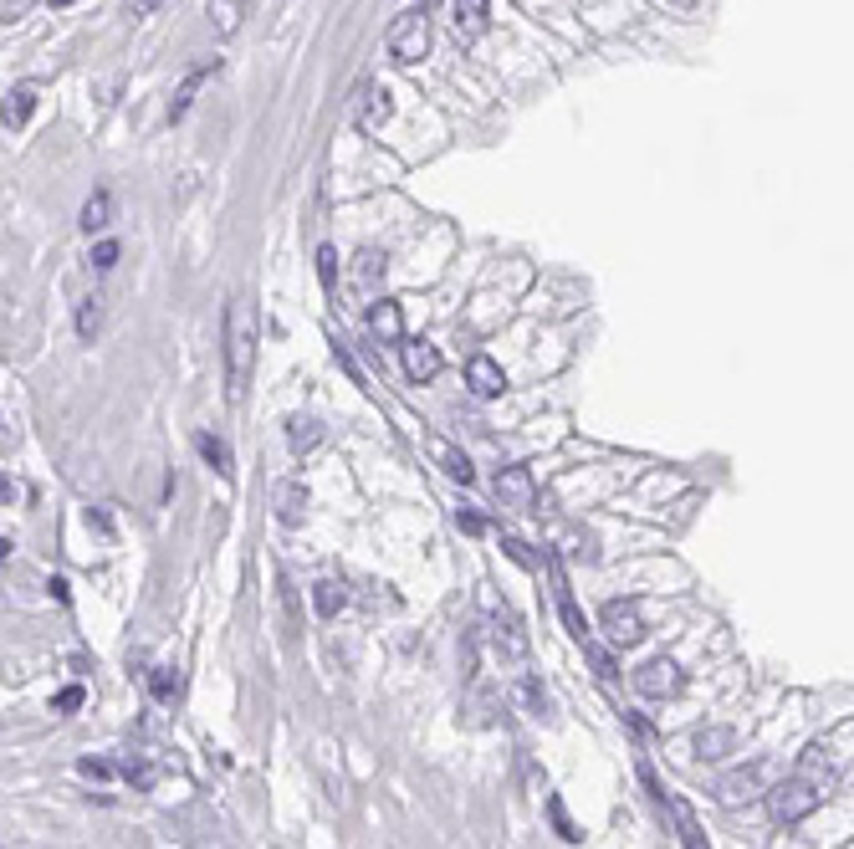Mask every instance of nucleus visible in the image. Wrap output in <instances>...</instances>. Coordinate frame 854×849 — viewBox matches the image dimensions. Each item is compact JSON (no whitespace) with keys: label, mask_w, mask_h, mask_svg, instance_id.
<instances>
[{"label":"nucleus","mask_w":854,"mask_h":849,"mask_svg":"<svg viewBox=\"0 0 854 849\" xmlns=\"http://www.w3.org/2000/svg\"><path fill=\"white\" fill-rule=\"evenodd\" d=\"M195 451H200L220 476H231V471H236V466H231V445L220 440V435H210V430H200V435H195Z\"/></svg>","instance_id":"2eb2a0df"},{"label":"nucleus","mask_w":854,"mask_h":849,"mask_svg":"<svg viewBox=\"0 0 854 849\" xmlns=\"http://www.w3.org/2000/svg\"><path fill=\"white\" fill-rule=\"evenodd\" d=\"M318 277H323V287H328V292L338 287V251H333V246H323V251H318Z\"/></svg>","instance_id":"cd10ccee"},{"label":"nucleus","mask_w":854,"mask_h":849,"mask_svg":"<svg viewBox=\"0 0 854 849\" xmlns=\"http://www.w3.org/2000/svg\"><path fill=\"white\" fill-rule=\"evenodd\" d=\"M118 266V241H98L93 246V272H113Z\"/></svg>","instance_id":"c756f323"},{"label":"nucleus","mask_w":854,"mask_h":849,"mask_svg":"<svg viewBox=\"0 0 854 849\" xmlns=\"http://www.w3.org/2000/svg\"><path fill=\"white\" fill-rule=\"evenodd\" d=\"M491 645H497L507 660H522L527 655V630H522V619L502 604V609H491Z\"/></svg>","instance_id":"423d86ee"},{"label":"nucleus","mask_w":854,"mask_h":849,"mask_svg":"<svg viewBox=\"0 0 854 849\" xmlns=\"http://www.w3.org/2000/svg\"><path fill=\"white\" fill-rule=\"evenodd\" d=\"M681 686H686V670L670 660V655H655V660H645L640 670H635V691L640 696H650V701H670V696H681Z\"/></svg>","instance_id":"20e7f679"},{"label":"nucleus","mask_w":854,"mask_h":849,"mask_svg":"<svg viewBox=\"0 0 854 849\" xmlns=\"http://www.w3.org/2000/svg\"><path fill=\"white\" fill-rule=\"evenodd\" d=\"M430 461L445 471V476H451V481H461V486H471L476 481V471H471V461L456 451V445L451 440H430Z\"/></svg>","instance_id":"9b49d317"},{"label":"nucleus","mask_w":854,"mask_h":849,"mask_svg":"<svg viewBox=\"0 0 854 849\" xmlns=\"http://www.w3.org/2000/svg\"><path fill=\"white\" fill-rule=\"evenodd\" d=\"M251 359H256V318H251L246 297H231V307H226V384H231V399L246 394Z\"/></svg>","instance_id":"f03ea898"},{"label":"nucleus","mask_w":854,"mask_h":849,"mask_svg":"<svg viewBox=\"0 0 854 849\" xmlns=\"http://www.w3.org/2000/svg\"><path fill=\"white\" fill-rule=\"evenodd\" d=\"M466 384H471V394H476V399H497V394L507 389V374H502V364H497V359L476 353V359L466 364Z\"/></svg>","instance_id":"6e6552de"},{"label":"nucleus","mask_w":854,"mask_h":849,"mask_svg":"<svg viewBox=\"0 0 854 849\" xmlns=\"http://www.w3.org/2000/svg\"><path fill=\"white\" fill-rule=\"evenodd\" d=\"M456 31L481 36L486 31V0H456Z\"/></svg>","instance_id":"a211bd4d"},{"label":"nucleus","mask_w":854,"mask_h":849,"mask_svg":"<svg viewBox=\"0 0 854 849\" xmlns=\"http://www.w3.org/2000/svg\"><path fill=\"white\" fill-rule=\"evenodd\" d=\"M497 497H502L507 507L527 512V507L537 502V486H532V471H527V466H507V471H497Z\"/></svg>","instance_id":"0eeeda50"},{"label":"nucleus","mask_w":854,"mask_h":849,"mask_svg":"<svg viewBox=\"0 0 854 849\" xmlns=\"http://www.w3.org/2000/svg\"><path fill=\"white\" fill-rule=\"evenodd\" d=\"M241 11H246V0H210V26L220 36H236L241 31Z\"/></svg>","instance_id":"dca6fc26"},{"label":"nucleus","mask_w":854,"mask_h":849,"mask_svg":"<svg viewBox=\"0 0 854 849\" xmlns=\"http://www.w3.org/2000/svg\"><path fill=\"white\" fill-rule=\"evenodd\" d=\"M77 773H82V778H113V763H98V757H82V763H77Z\"/></svg>","instance_id":"f704fd0d"},{"label":"nucleus","mask_w":854,"mask_h":849,"mask_svg":"<svg viewBox=\"0 0 854 849\" xmlns=\"http://www.w3.org/2000/svg\"><path fill=\"white\" fill-rule=\"evenodd\" d=\"M358 128H379L384 118H389V93H384V87H374V82H364V87H358Z\"/></svg>","instance_id":"4468645a"},{"label":"nucleus","mask_w":854,"mask_h":849,"mask_svg":"<svg viewBox=\"0 0 854 849\" xmlns=\"http://www.w3.org/2000/svg\"><path fill=\"white\" fill-rule=\"evenodd\" d=\"M318 440H323L318 420H287V445H292V451H312Z\"/></svg>","instance_id":"4be33fe9"},{"label":"nucleus","mask_w":854,"mask_h":849,"mask_svg":"<svg viewBox=\"0 0 854 849\" xmlns=\"http://www.w3.org/2000/svg\"><path fill=\"white\" fill-rule=\"evenodd\" d=\"M553 584H558V609H563V624H568V635L583 645V640H589V624H583V614H578V604H573V594L563 589V578L553 573Z\"/></svg>","instance_id":"6ab92c4d"},{"label":"nucleus","mask_w":854,"mask_h":849,"mask_svg":"<svg viewBox=\"0 0 854 849\" xmlns=\"http://www.w3.org/2000/svg\"><path fill=\"white\" fill-rule=\"evenodd\" d=\"M691 747H696L701 763H716V757L737 752V732H732V727H701V732L691 737Z\"/></svg>","instance_id":"9d476101"},{"label":"nucleus","mask_w":854,"mask_h":849,"mask_svg":"<svg viewBox=\"0 0 854 849\" xmlns=\"http://www.w3.org/2000/svg\"><path fill=\"white\" fill-rule=\"evenodd\" d=\"M834 783H839V768L829 763V752H824V747H808V752L798 757L793 778H783V783L768 793V809H773L778 824H798L803 814H814L819 803L829 798Z\"/></svg>","instance_id":"f257e3e1"},{"label":"nucleus","mask_w":854,"mask_h":849,"mask_svg":"<svg viewBox=\"0 0 854 849\" xmlns=\"http://www.w3.org/2000/svg\"><path fill=\"white\" fill-rule=\"evenodd\" d=\"M277 502H282V522H292V517H297V507H302V491L282 486V491H277Z\"/></svg>","instance_id":"473e14b6"},{"label":"nucleus","mask_w":854,"mask_h":849,"mask_svg":"<svg viewBox=\"0 0 854 849\" xmlns=\"http://www.w3.org/2000/svg\"><path fill=\"white\" fill-rule=\"evenodd\" d=\"M430 52V16L425 11H404L389 21V57L399 67H415Z\"/></svg>","instance_id":"7ed1b4c3"},{"label":"nucleus","mask_w":854,"mask_h":849,"mask_svg":"<svg viewBox=\"0 0 854 849\" xmlns=\"http://www.w3.org/2000/svg\"><path fill=\"white\" fill-rule=\"evenodd\" d=\"M583 655H589V660H594V670H599V676H604V681H609V676H619V670H614V655H609V650H599L594 640H583Z\"/></svg>","instance_id":"c85d7f7f"},{"label":"nucleus","mask_w":854,"mask_h":849,"mask_svg":"<svg viewBox=\"0 0 854 849\" xmlns=\"http://www.w3.org/2000/svg\"><path fill=\"white\" fill-rule=\"evenodd\" d=\"M149 691H154L159 701H174V696H179V670H174V665H154V670H149Z\"/></svg>","instance_id":"5701e85b"},{"label":"nucleus","mask_w":854,"mask_h":849,"mask_svg":"<svg viewBox=\"0 0 854 849\" xmlns=\"http://www.w3.org/2000/svg\"><path fill=\"white\" fill-rule=\"evenodd\" d=\"M123 778H128L133 788H139V793H144V788H154V768L144 763V757H128V763H123Z\"/></svg>","instance_id":"bb28decb"},{"label":"nucleus","mask_w":854,"mask_h":849,"mask_svg":"<svg viewBox=\"0 0 854 849\" xmlns=\"http://www.w3.org/2000/svg\"><path fill=\"white\" fill-rule=\"evenodd\" d=\"M404 374H410L415 384H430V379L440 374V348H435V343H425V338L404 343Z\"/></svg>","instance_id":"1a4fd4ad"},{"label":"nucleus","mask_w":854,"mask_h":849,"mask_svg":"<svg viewBox=\"0 0 854 849\" xmlns=\"http://www.w3.org/2000/svg\"><path fill=\"white\" fill-rule=\"evenodd\" d=\"M108 215H113V200H108V190H98L93 200L82 205V231H87V236L103 231V226H108Z\"/></svg>","instance_id":"aec40b11"},{"label":"nucleus","mask_w":854,"mask_h":849,"mask_svg":"<svg viewBox=\"0 0 854 849\" xmlns=\"http://www.w3.org/2000/svg\"><path fill=\"white\" fill-rule=\"evenodd\" d=\"M517 691H522V701H527V711H532V717H548V711H553V701H548V691H543V686H537L532 676H522V686H517Z\"/></svg>","instance_id":"393cba45"},{"label":"nucleus","mask_w":854,"mask_h":849,"mask_svg":"<svg viewBox=\"0 0 854 849\" xmlns=\"http://www.w3.org/2000/svg\"><path fill=\"white\" fill-rule=\"evenodd\" d=\"M716 793H722V803H747V798H757V793H762V768H737V773H727L722 783H716Z\"/></svg>","instance_id":"ddd939ff"},{"label":"nucleus","mask_w":854,"mask_h":849,"mask_svg":"<svg viewBox=\"0 0 854 849\" xmlns=\"http://www.w3.org/2000/svg\"><path fill=\"white\" fill-rule=\"evenodd\" d=\"M52 6H72V0H52Z\"/></svg>","instance_id":"4c0bfd02"},{"label":"nucleus","mask_w":854,"mask_h":849,"mask_svg":"<svg viewBox=\"0 0 854 849\" xmlns=\"http://www.w3.org/2000/svg\"><path fill=\"white\" fill-rule=\"evenodd\" d=\"M82 701H87V691H82V686H67V691H57V701H52V706L62 711V717H72V711H77Z\"/></svg>","instance_id":"2f4dec72"},{"label":"nucleus","mask_w":854,"mask_h":849,"mask_svg":"<svg viewBox=\"0 0 854 849\" xmlns=\"http://www.w3.org/2000/svg\"><path fill=\"white\" fill-rule=\"evenodd\" d=\"M312 604H318V614L323 619H333L343 604H348V594H343V584H333V578H323L318 589H312Z\"/></svg>","instance_id":"412c9836"},{"label":"nucleus","mask_w":854,"mask_h":849,"mask_svg":"<svg viewBox=\"0 0 854 849\" xmlns=\"http://www.w3.org/2000/svg\"><path fill=\"white\" fill-rule=\"evenodd\" d=\"M604 635L619 645V650H635L640 640H645V619H640V609L635 604H624V599H609L604 604Z\"/></svg>","instance_id":"39448f33"},{"label":"nucleus","mask_w":854,"mask_h":849,"mask_svg":"<svg viewBox=\"0 0 854 849\" xmlns=\"http://www.w3.org/2000/svg\"><path fill=\"white\" fill-rule=\"evenodd\" d=\"M461 527H466V532H471V538H481V527H486V522H481V517H476V512H461Z\"/></svg>","instance_id":"c9c22d12"},{"label":"nucleus","mask_w":854,"mask_h":849,"mask_svg":"<svg viewBox=\"0 0 854 849\" xmlns=\"http://www.w3.org/2000/svg\"><path fill=\"white\" fill-rule=\"evenodd\" d=\"M164 6V0H133V16H154Z\"/></svg>","instance_id":"e433bc0d"},{"label":"nucleus","mask_w":854,"mask_h":849,"mask_svg":"<svg viewBox=\"0 0 854 849\" xmlns=\"http://www.w3.org/2000/svg\"><path fill=\"white\" fill-rule=\"evenodd\" d=\"M676 809V824H681V839H686V849H706V834H701V824L691 819V809L686 803H670Z\"/></svg>","instance_id":"a878e982"},{"label":"nucleus","mask_w":854,"mask_h":849,"mask_svg":"<svg viewBox=\"0 0 854 849\" xmlns=\"http://www.w3.org/2000/svg\"><path fill=\"white\" fill-rule=\"evenodd\" d=\"M502 548H507V558H512V563H522V568H537V558L527 553V543H517V538H502Z\"/></svg>","instance_id":"72a5a7b5"},{"label":"nucleus","mask_w":854,"mask_h":849,"mask_svg":"<svg viewBox=\"0 0 854 849\" xmlns=\"http://www.w3.org/2000/svg\"><path fill=\"white\" fill-rule=\"evenodd\" d=\"M31 108H36V87L31 82H21V87H11V93H6V123L11 128H21L31 118Z\"/></svg>","instance_id":"f3484780"},{"label":"nucleus","mask_w":854,"mask_h":849,"mask_svg":"<svg viewBox=\"0 0 854 849\" xmlns=\"http://www.w3.org/2000/svg\"><path fill=\"white\" fill-rule=\"evenodd\" d=\"M98 328H103V297H87L77 307V333L82 338H98Z\"/></svg>","instance_id":"b1692460"},{"label":"nucleus","mask_w":854,"mask_h":849,"mask_svg":"<svg viewBox=\"0 0 854 849\" xmlns=\"http://www.w3.org/2000/svg\"><path fill=\"white\" fill-rule=\"evenodd\" d=\"M548 814H553V824H558V834H563L568 844H578V839H583V834L573 829V819L563 814V803H558V798H548Z\"/></svg>","instance_id":"7c9ffc66"},{"label":"nucleus","mask_w":854,"mask_h":849,"mask_svg":"<svg viewBox=\"0 0 854 849\" xmlns=\"http://www.w3.org/2000/svg\"><path fill=\"white\" fill-rule=\"evenodd\" d=\"M369 328H374V338L379 343H399L404 338V312H399V302H374L369 307Z\"/></svg>","instance_id":"f8f14e48"}]
</instances>
